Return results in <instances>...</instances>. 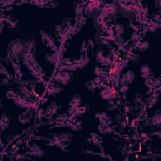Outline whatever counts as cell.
Segmentation results:
<instances>
[{
  "label": "cell",
  "mask_w": 161,
  "mask_h": 161,
  "mask_svg": "<svg viewBox=\"0 0 161 161\" xmlns=\"http://www.w3.org/2000/svg\"><path fill=\"white\" fill-rule=\"evenodd\" d=\"M24 52V42L15 39L8 45V54L14 60H21V55Z\"/></svg>",
  "instance_id": "6da1fadb"
},
{
  "label": "cell",
  "mask_w": 161,
  "mask_h": 161,
  "mask_svg": "<svg viewBox=\"0 0 161 161\" xmlns=\"http://www.w3.org/2000/svg\"><path fill=\"white\" fill-rule=\"evenodd\" d=\"M152 123H153L155 126H158V125H160V112H158V111L153 114V117H152Z\"/></svg>",
  "instance_id": "7a4b0ae2"
},
{
  "label": "cell",
  "mask_w": 161,
  "mask_h": 161,
  "mask_svg": "<svg viewBox=\"0 0 161 161\" xmlns=\"http://www.w3.org/2000/svg\"><path fill=\"white\" fill-rule=\"evenodd\" d=\"M79 103H80L79 97H78V96H74V97H73V99H72V106H74V107H75V106H78Z\"/></svg>",
  "instance_id": "3957f363"
},
{
  "label": "cell",
  "mask_w": 161,
  "mask_h": 161,
  "mask_svg": "<svg viewBox=\"0 0 161 161\" xmlns=\"http://www.w3.org/2000/svg\"><path fill=\"white\" fill-rule=\"evenodd\" d=\"M0 72H4V67H3V64H1V62H0Z\"/></svg>",
  "instance_id": "277c9868"
}]
</instances>
